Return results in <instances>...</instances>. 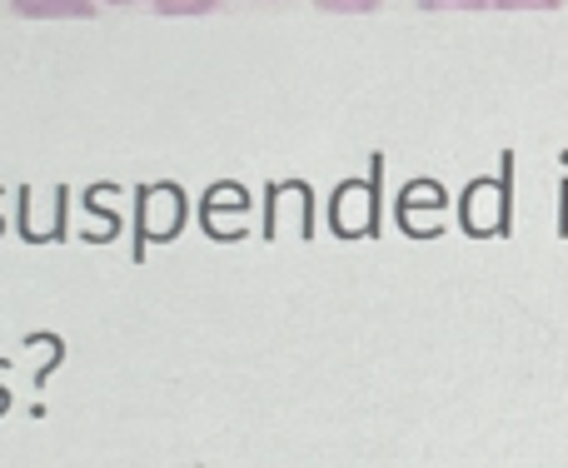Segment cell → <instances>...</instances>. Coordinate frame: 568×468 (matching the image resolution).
<instances>
[{
  "label": "cell",
  "instance_id": "obj_5",
  "mask_svg": "<svg viewBox=\"0 0 568 468\" xmlns=\"http://www.w3.org/2000/svg\"><path fill=\"white\" fill-rule=\"evenodd\" d=\"M564 0H494V10H559Z\"/></svg>",
  "mask_w": 568,
  "mask_h": 468
},
{
  "label": "cell",
  "instance_id": "obj_1",
  "mask_svg": "<svg viewBox=\"0 0 568 468\" xmlns=\"http://www.w3.org/2000/svg\"><path fill=\"white\" fill-rule=\"evenodd\" d=\"M10 10L26 20H90L95 0H10Z\"/></svg>",
  "mask_w": 568,
  "mask_h": 468
},
{
  "label": "cell",
  "instance_id": "obj_2",
  "mask_svg": "<svg viewBox=\"0 0 568 468\" xmlns=\"http://www.w3.org/2000/svg\"><path fill=\"white\" fill-rule=\"evenodd\" d=\"M210 10H220V0H155V16L165 20H200Z\"/></svg>",
  "mask_w": 568,
  "mask_h": 468
},
{
  "label": "cell",
  "instance_id": "obj_3",
  "mask_svg": "<svg viewBox=\"0 0 568 468\" xmlns=\"http://www.w3.org/2000/svg\"><path fill=\"white\" fill-rule=\"evenodd\" d=\"M314 6L329 10V16H374L384 0H314Z\"/></svg>",
  "mask_w": 568,
  "mask_h": 468
},
{
  "label": "cell",
  "instance_id": "obj_4",
  "mask_svg": "<svg viewBox=\"0 0 568 468\" xmlns=\"http://www.w3.org/2000/svg\"><path fill=\"white\" fill-rule=\"evenodd\" d=\"M494 0H419V10L439 16V10H489Z\"/></svg>",
  "mask_w": 568,
  "mask_h": 468
},
{
  "label": "cell",
  "instance_id": "obj_6",
  "mask_svg": "<svg viewBox=\"0 0 568 468\" xmlns=\"http://www.w3.org/2000/svg\"><path fill=\"white\" fill-rule=\"evenodd\" d=\"M105 6H135V0H105Z\"/></svg>",
  "mask_w": 568,
  "mask_h": 468
}]
</instances>
